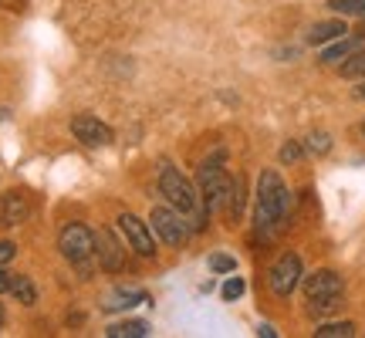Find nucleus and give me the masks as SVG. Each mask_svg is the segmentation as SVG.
I'll list each match as a JSON object with an SVG mask.
<instances>
[{
	"label": "nucleus",
	"instance_id": "f257e3e1",
	"mask_svg": "<svg viewBox=\"0 0 365 338\" xmlns=\"http://www.w3.org/2000/svg\"><path fill=\"white\" fill-rule=\"evenodd\" d=\"M287 203H291V193H287L284 180L277 169H264L261 180H257V207H254V227L257 234H274L287 217Z\"/></svg>",
	"mask_w": 365,
	"mask_h": 338
},
{
	"label": "nucleus",
	"instance_id": "7ed1b4c3",
	"mask_svg": "<svg viewBox=\"0 0 365 338\" xmlns=\"http://www.w3.org/2000/svg\"><path fill=\"white\" fill-rule=\"evenodd\" d=\"M196 183H200V200H203L207 213L217 207H227V196H230L234 176H230L220 163H203L200 173H196Z\"/></svg>",
	"mask_w": 365,
	"mask_h": 338
},
{
	"label": "nucleus",
	"instance_id": "412c9836",
	"mask_svg": "<svg viewBox=\"0 0 365 338\" xmlns=\"http://www.w3.org/2000/svg\"><path fill=\"white\" fill-rule=\"evenodd\" d=\"M304 149L314 153V156H328V153H331V135H328V132H312L308 143H304Z\"/></svg>",
	"mask_w": 365,
	"mask_h": 338
},
{
	"label": "nucleus",
	"instance_id": "6e6552de",
	"mask_svg": "<svg viewBox=\"0 0 365 338\" xmlns=\"http://www.w3.org/2000/svg\"><path fill=\"white\" fill-rule=\"evenodd\" d=\"M71 132H75L78 143L91 145V149H102V145L112 143V129L95 116H75L71 118Z\"/></svg>",
	"mask_w": 365,
	"mask_h": 338
},
{
	"label": "nucleus",
	"instance_id": "393cba45",
	"mask_svg": "<svg viewBox=\"0 0 365 338\" xmlns=\"http://www.w3.org/2000/svg\"><path fill=\"white\" fill-rule=\"evenodd\" d=\"M14 254H17V247H14L11 240H0V267H4V264H7Z\"/></svg>",
	"mask_w": 365,
	"mask_h": 338
},
{
	"label": "nucleus",
	"instance_id": "1a4fd4ad",
	"mask_svg": "<svg viewBox=\"0 0 365 338\" xmlns=\"http://www.w3.org/2000/svg\"><path fill=\"white\" fill-rule=\"evenodd\" d=\"M341 291H345V285H341V277L335 271H314L312 277H304V298H308V304L312 301L341 298Z\"/></svg>",
	"mask_w": 365,
	"mask_h": 338
},
{
	"label": "nucleus",
	"instance_id": "aec40b11",
	"mask_svg": "<svg viewBox=\"0 0 365 338\" xmlns=\"http://www.w3.org/2000/svg\"><path fill=\"white\" fill-rule=\"evenodd\" d=\"M341 75H345V78H365V48L341 61Z\"/></svg>",
	"mask_w": 365,
	"mask_h": 338
},
{
	"label": "nucleus",
	"instance_id": "9b49d317",
	"mask_svg": "<svg viewBox=\"0 0 365 338\" xmlns=\"http://www.w3.org/2000/svg\"><path fill=\"white\" fill-rule=\"evenodd\" d=\"M362 48H365V41L359 38V34H355V38H339V41H331L325 51L318 54V61H322V65H341L345 58H352V54L362 51Z\"/></svg>",
	"mask_w": 365,
	"mask_h": 338
},
{
	"label": "nucleus",
	"instance_id": "f03ea898",
	"mask_svg": "<svg viewBox=\"0 0 365 338\" xmlns=\"http://www.w3.org/2000/svg\"><path fill=\"white\" fill-rule=\"evenodd\" d=\"M159 190H163V196L173 203V210H180L182 217H186V213H196L200 220L207 217V207H200V196H196L193 183L182 180V173L173 169L170 163H166L163 173H159Z\"/></svg>",
	"mask_w": 365,
	"mask_h": 338
},
{
	"label": "nucleus",
	"instance_id": "20e7f679",
	"mask_svg": "<svg viewBox=\"0 0 365 338\" xmlns=\"http://www.w3.org/2000/svg\"><path fill=\"white\" fill-rule=\"evenodd\" d=\"M301 277H304V267H301V257L294 250H287L281 257L274 260L271 274H267V285L277 298H291V291L301 285Z\"/></svg>",
	"mask_w": 365,
	"mask_h": 338
},
{
	"label": "nucleus",
	"instance_id": "a878e982",
	"mask_svg": "<svg viewBox=\"0 0 365 338\" xmlns=\"http://www.w3.org/2000/svg\"><path fill=\"white\" fill-rule=\"evenodd\" d=\"M4 291H11V274L0 267V295H4Z\"/></svg>",
	"mask_w": 365,
	"mask_h": 338
},
{
	"label": "nucleus",
	"instance_id": "4468645a",
	"mask_svg": "<svg viewBox=\"0 0 365 338\" xmlns=\"http://www.w3.org/2000/svg\"><path fill=\"white\" fill-rule=\"evenodd\" d=\"M135 304H149V295L145 291H125V287H118L108 295L102 308L105 312H122V308H135Z\"/></svg>",
	"mask_w": 365,
	"mask_h": 338
},
{
	"label": "nucleus",
	"instance_id": "39448f33",
	"mask_svg": "<svg viewBox=\"0 0 365 338\" xmlns=\"http://www.w3.org/2000/svg\"><path fill=\"white\" fill-rule=\"evenodd\" d=\"M58 250L71 264H85V260L95 257V234H91L85 223H68L65 230L58 234Z\"/></svg>",
	"mask_w": 365,
	"mask_h": 338
},
{
	"label": "nucleus",
	"instance_id": "0eeeda50",
	"mask_svg": "<svg viewBox=\"0 0 365 338\" xmlns=\"http://www.w3.org/2000/svg\"><path fill=\"white\" fill-rule=\"evenodd\" d=\"M118 227H122V234H125L129 250H135L139 257H156V234H153L149 223H143L135 213H122V217H118Z\"/></svg>",
	"mask_w": 365,
	"mask_h": 338
},
{
	"label": "nucleus",
	"instance_id": "f3484780",
	"mask_svg": "<svg viewBox=\"0 0 365 338\" xmlns=\"http://www.w3.org/2000/svg\"><path fill=\"white\" fill-rule=\"evenodd\" d=\"M105 335L108 338H145L149 335V325H145V322H118V325H112Z\"/></svg>",
	"mask_w": 365,
	"mask_h": 338
},
{
	"label": "nucleus",
	"instance_id": "a211bd4d",
	"mask_svg": "<svg viewBox=\"0 0 365 338\" xmlns=\"http://www.w3.org/2000/svg\"><path fill=\"white\" fill-rule=\"evenodd\" d=\"M318 338H352L355 335V325L352 322H325V325H318L314 332Z\"/></svg>",
	"mask_w": 365,
	"mask_h": 338
},
{
	"label": "nucleus",
	"instance_id": "c85d7f7f",
	"mask_svg": "<svg viewBox=\"0 0 365 338\" xmlns=\"http://www.w3.org/2000/svg\"><path fill=\"white\" fill-rule=\"evenodd\" d=\"M0 328H4V304H0Z\"/></svg>",
	"mask_w": 365,
	"mask_h": 338
},
{
	"label": "nucleus",
	"instance_id": "cd10ccee",
	"mask_svg": "<svg viewBox=\"0 0 365 338\" xmlns=\"http://www.w3.org/2000/svg\"><path fill=\"white\" fill-rule=\"evenodd\" d=\"M257 335H261V338H274V335H277V332H274L271 325H261V328H257Z\"/></svg>",
	"mask_w": 365,
	"mask_h": 338
},
{
	"label": "nucleus",
	"instance_id": "ddd939ff",
	"mask_svg": "<svg viewBox=\"0 0 365 338\" xmlns=\"http://www.w3.org/2000/svg\"><path fill=\"white\" fill-rule=\"evenodd\" d=\"M349 34V27L345 21H318V24L308 31V44H331V41H339Z\"/></svg>",
	"mask_w": 365,
	"mask_h": 338
},
{
	"label": "nucleus",
	"instance_id": "2eb2a0df",
	"mask_svg": "<svg viewBox=\"0 0 365 338\" xmlns=\"http://www.w3.org/2000/svg\"><path fill=\"white\" fill-rule=\"evenodd\" d=\"M247 196V183L237 176L234 186H230V196H227V217H230V223H240V217H244V200Z\"/></svg>",
	"mask_w": 365,
	"mask_h": 338
},
{
	"label": "nucleus",
	"instance_id": "7c9ffc66",
	"mask_svg": "<svg viewBox=\"0 0 365 338\" xmlns=\"http://www.w3.org/2000/svg\"><path fill=\"white\" fill-rule=\"evenodd\" d=\"M362 132H365V122H362Z\"/></svg>",
	"mask_w": 365,
	"mask_h": 338
},
{
	"label": "nucleus",
	"instance_id": "b1692460",
	"mask_svg": "<svg viewBox=\"0 0 365 338\" xmlns=\"http://www.w3.org/2000/svg\"><path fill=\"white\" fill-rule=\"evenodd\" d=\"M301 156H304V145H301V143H284V145H281V163H284V166L301 163Z\"/></svg>",
	"mask_w": 365,
	"mask_h": 338
},
{
	"label": "nucleus",
	"instance_id": "423d86ee",
	"mask_svg": "<svg viewBox=\"0 0 365 338\" xmlns=\"http://www.w3.org/2000/svg\"><path fill=\"white\" fill-rule=\"evenodd\" d=\"M149 227H153V234H156L163 244H170V247H182L186 237H190L182 217L170 207H153V213H149Z\"/></svg>",
	"mask_w": 365,
	"mask_h": 338
},
{
	"label": "nucleus",
	"instance_id": "4be33fe9",
	"mask_svg": "<svg viewBox=\"0 0 365 338\" xmlns=\"http://www.w3.org/2000/svg\"><path fill=\"white\" fill-rule=\"evenodd\" d=\"M210 271H217V274H234V271H237V260L230 257V254H213V257H210Z\"/></svg>",
	"mask_w": 365,
	"mask_h": 338
},
{
	"label": "nucleus",
	"instance_id": "5701e85b",
	"mask_svg": "<svg viewBox=\"0 0 365 338\" xmlns=\"http://www.w3.org/2000/svg\"><path fill=\"white\" fill-rule=\"evenodd\" d=\"M244 291H247L244 277H227V285H223V301H237Z\"/></svg>",
	"mask_w": 365,
	"mask_h": 338
},
{
	"label": "nucleus",
	"instance_id": "c756f323",
	"mask_svg": "<svg viewBox=\"0 0 365 338\" xmlns=\"http://www.w3.org/2000/svg\"><path fill=\"white\" fill-rule=\"evenodd\" d=\"M359 38H362V41H365V27H362V31H359Z\"/></svg>",
	"mask_w": 365,
	"mask_h": 338
},
{
	"label": "nucleus",
	"instance_id": "6ab92c4d",
	"mask_svg": "<svg viewBox=\"0 0 365 338\" xmlns=\"http://www.w3.org/2000/svg\"><path fill=\"white\" fill-rule=\"evenodd\" d=\"M328 11L341 17H365V0H328Z\"/></svg>",
	"mask_w": 365,
	"mask_h": 338
},
{
	"label": "nucleus",
	"instance_id": "bb28decb",
	"mask_svg": "<svg viewBox=\"0 0 365 338\" xmlns=\"http://www.w3.org/2000/svg\"><path fill=\"white\" fill-rule=\"evenodd\" d=\"M352 95H355V98H359V102H365V81H359V85H355V88H352Z\"/></svg>",
	"mask_w": 365,
	"mask_h": 338
},
{
	"label": "nucleus",
	"instance_id": "f8f14e48",
	"mask_svg": "<svg viewBox=\"0 0 365 338\" xmlns=\"http://www.w3.org/2000/svg\"><path fill=\"white\" fill-rule=\"evenodd\" d=\"M27 213H31V207H27V196L24 193H4V196H0V220L7 223V227L24 223Z\"/></svg>",
	"mask_w": 365,
	"mask_h": 338
},
{
	"label": "nucleus",
	"instance_id": "9d476101",
	"mask_svg": "<svg viewBox=\"0 0 365 338\" xmlns=\"http://www.w3.org/2000/svg\"><path fill=\"white\" fill-rule=\"evenodd\" d=\"M95 254H98L102 271H108V274H118L125 267V247L115 240L112 230H98V234H95Z\"/></svg>",
	"mask_w": 365,
	"mask_h": 338
},
{
	"label": "nucleus",
	"instance_id": "dca6fc26",
	"mask_svg": "<svg viewBox=\"0 0 365 338\" xmlns=\"http://www.w3.org/2000/svg\"><path fill=\"white\" fill-rule=\"evenodd\" d=\"M11 291H14V298L21 301V304H34V301H38V287H34V281H31L27 274H14Z\"/></svg>",
	"mask_w": 365,
	"mask_h": 338
}]
</instances>
